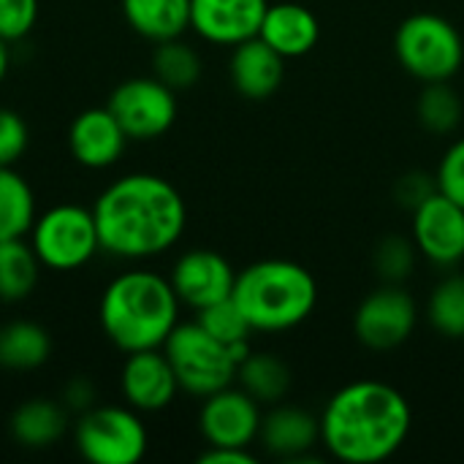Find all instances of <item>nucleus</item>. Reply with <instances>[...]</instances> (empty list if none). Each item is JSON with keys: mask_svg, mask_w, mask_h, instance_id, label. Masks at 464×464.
<instances>
[{"mask_svg": "<svg viewBox=\"0 0 464 464\" xmlns=\"http://www.w3.org/2000/svg\"><path fill=\"white\" fill-rule=\"evenodd\" d=\"M196 321L223 345H239V343H250L253 326L247 324L245 313L239 310V304L228 296L223 302H215L204 310L196 313Z\"/></svg>", "mask_w": 464, "mask_h": 464, "instance_id": "c85d7f7f", "label": "nucleus"}, {"mask_svg": "<svg viewBox=\"0 0 464 464\" xmlns=\"http://www.w3.org/2000/svg\"><path fill=\"white\" fill-rule=\"evenodd\" d=\"M438 190L464 209V139L454 141L438 166Z\"/></svg>", "mask_w": 464, "mask_h": 464, "instance_id": "473e14b6", "label": "nucleus"}, {"mask_svg": "<svg viewBox=\"0 0 464 464\" xmlns=\"http://www.w3.org/2000/svg\"><path fill=\"white\" fill-rule=\"evenodd\" d=\"M258 443L272 457L299 462L321 443V419L299 405H285L283 400L261 413Z\"/></svg>", "mask_w": 464, "mask_h": 464, "instance_id": "f3484780", "label": "nucleus"}, {"mask_svg": "<svg viewBox=\"0 0 464 464\" xmlns=\"http://www.w3.org/2000/svg\"><path fill=\"white\" fill-rule=\"evenodd\" d=\"M8 65H11V54H8V41L0 38V84L8 76Z\"/></svg>", "mask_w": 464, "mask_h": 464, "instance_id": "e433bc0d", "label": "nucleus"}, {"mask_svg": "<svg viewBox=\"0 0 464 464\" xmlns=\"http://www.w3.org/2000/svg\"><path fill=\"white\" fill-rule=\"evenodd\" d=\"M400 65L419 82H449L464 63L459 30L440 14L419 11L402 19L394 35Z\"/></svg>", "mask_w": 464, "mask_h": 464, "instance_id": "39448f33", "label": "nucleus"}, {"mask_svg": "<svg viewBox=\"0 0 464 464\" xmlns=\"http://www.w3.org/2000/svg\"><path fill=\"white\" fill-rule=\"evenodd\" d=\"M27 122L14 109L0 106V166H16V160L27 152Z\"/></svg>", "mask_w": 464, "mask_h": 464, "instance_id": "2f4dec72", "label": "nucleus"}, {"mask_svg": "<svg viewBox=\"0 0 464 464\" xmlns=\"http://www.w3.org/2000/svg\"><path fill=\"white\" fill-rule=\"evenodd\" d=\"M8 430L22 449H49L68 430V408L54 400H27L14 411Z\"/></svg>", "mask_w": 464, "mask_h": 464, "instance_id": "412c9836", "label": "nucleus"}, {"mask_svg": "<svg viewBox=\"0 0 464 464\" xmlns=\"http://www.w3.org/2000/svg\"><path fill=\"white\" fill-rule=\"evenodd\" d=\"M79 457L92 464H136L147 454V427L130 405H92L73 427Z\"/></svg>", "mask_w": 464, "mask_h": 464, "instance_id": "6e6552de", "label": "nucleus"}, {"mask_svg": "<svg viewBox=\"0 0 464 464\" xmlns=\"http://www.w3.org/2000/svg\"><path fill=\"white\" fill-rule=\"evenodd\" d=\"M101 250L122 261H144L171 250L188 223L179 190L147 171L109 182L92 204Z\"/></svg>", "mask_w": 464, "mask_h": 464, "instance_id": "f257e3e1", "label": "nucleus"}, {"mask_svg": "<svg viewBox=\"0 0 464 464\" xmlns=\"http://www.w3.org/2000/svg\"><path fill=\"white\" fill-rule=\"evenodd\" d=\"M419 120L430 133H451L462 120V98L449 82H430L419 98Z\"/></svg>", "mask_w": 464, "mask_h": 464, "instance_id": "cd10ccee", "label": "nucleus"}, {"mask_svg": "<svg viewBox=\"0 0 464 464\" xmlns=\"http://www.w3.org/2000/svg\"><path fill=\"white\" fill-rule=\"evenodd\" d=\"M261 427V405L245 389H220L204 397L198 413V430L207 446H228V449H250L258 440Z\"/></svg>", "mask_w": 464, "mask_h": 464, "instance_id": "f8f14e48", "label": "nucleus"}, {"mask_svg": "<svg viewBox=\"0 0 464 464\" xmlns=\"http://www.w3.org/2000/svg\"><path fill=\"white\" fill-rule=\"evenodd\" d=\"M52 353V340L44 326L33 321H8L0 326V367L3 370H38Z\"/></svg>", "mask_w": 464, "mask_h": 464, "instance_id": "5701e85b", "label": "nucleus"}, {"mask_svg": "<svg viewBox=\"0 0 464 464\" xmlns=\"http://www.w3.org/2000/svg\"><path fill=\"white\" fill-rule=\"evenodd\" d=\"M179 296L171 280L150 269L117 275L101 296L98 318L109 343L122 353L163 348L179 324Z\"/></svg>", "mask_w": 464, "mask_h": 464, "instance_id": "7ed1b4c3", "label": "nucleus"}, {"mask_svg": "<svg viewBox=\"0 0 464 464\" xmlns=\"http://www.w3.org/2000/svg\"><path fill=\"white\" fill-rule=\"evenodd\" d=\"M63 405L73 413H84L95 405V386L87 378H73L63 389Z\"/></svg>", "mask_w": 464, "mask_h": 464, "instance_id": "f704fd0d", "label": "nucleus"}, {"mask_svg": "<svg viewBox=\"0 0 464 464\" xmlns=\"http://www.w3.org/2000/svg\"><path fill=\"white\" fill-rule=\"evenodd\" d=\"M228 73L234 90L247 101L272 98L285 76V57L275 52L261 35L247 38L234 46L228 60Z\"/></svg>", "mask_w": 464, "mask_h": 464, "instance_id": "a211bd4d", "label": "nucleus"}, {"mask_svg": "<svg viewBox=\"0 0 464 464\" xmlns=\"http://www.w3.org/2000/svg\"><path fill=\"white\" fill-rule=\"evenodd\" d=\"M427 318L432 329L449 340L464 337V275L443 277L427 302Z\"/></svg>", "mask_w": 464, "mask_h": 464, "instance_id": "bb28decb", "label": "nucleus"}, {"mask_svg": "<svg viewBox=\"0 0 464 464\" xmlns=\"http://www.w3.org/2000/svg\"><path fill=\"white\" fill-rule=\"evenodd\" d=\"M201 71H204L201 54L190 44H185L182 38H171V41L155 44V52H152V76H158L174 92L193 87L201 79Z\"/></svg>", "mask_w": 464, "mask_h": 464, "instance_id": "a878e982", "label": "nucleus"}, {"mask_svg": "<svg viewBox=\"0 0 464 464\" xmlns=\"http://www.w3.org/2000/svg\"><path fill=\"white\" fill-rule=\"evenodd\" d=\"M111 114L130 141H152L171 130L177 120V92L158 76H133L109 95Z\"/></svg>", "mask_w": 464, "mask_h": 464, "instance_id": "1a4fd4ad", "label": "nucleus"}, {"mask_svg": "<svg viewBox=\"0 0 464 464\" xmlns=\"http://www.w3.org/2000/svg\"><path fill=\"white\" fill-rule=\"evenodd\" d=\"M41 277V261L24 237L0 239V302L27 299Z\"/></svg>", "mask_w": 464, "mask_h": 464, "instance_id": "b1692460", "label": "nucleus"}, {"mask_svg": "<svg viewBox=\"0 0 464 464\" xmlns=\"http://www.w3.org/2000/svg\"><path fill=\"white\" fill-rule=\"evenodd\" d=\"M411 421V405L402 392L381 381H356L326 402L321 443L340 462H386L405 446Z\"/></svg>", "mask_w": 464, "mask_h": 464, "instance_id": "f03ea898", "label": "nucleus"}, {"mask_svg": "<svg viewBox=\"0 0 464 464\" xmlns=\"http://www.w3.org/2000/svg\"><path fill=\"white\" fill-rule=\"evenodd\" d=\"M128 141L130 139L125 136L122 125L117 122L109 106L79 111L68 128V150L73 160L92 171L111 169L122 158Z\"/></svg>", "mask_w": 464, "mask_h": 464, "instance_id": "dca6fc26", "label": "nucleus"}, {"mask_svg": "<svg viewBox=\"0 0 464 464\" xmlns=\"http://www.w3.org/2000/svg\"><path fill=\"white\" fill-rule=\"evenodd\" d=\"M30 247L44 269L73 272L87 266L101 250L92 209L82 204H54L41 212L30 228Z\"/></svg>", "mask_w": 464, "mask_h": 464, "instance_id": "423d86ee", "label": "nucleus"}, {"mask_svg": "<svg viewBox=\"0 0 464 464\" xmlns=\"http://www.w3.org/2000/svg\"><path fill=\"white\" fill-rule=\"evenodd\" d=\"M201 464H256V457L247 449H228V446H209L201 457Z\"/></svg>", "mask_w": 464, "mask_h": 464, "instance_id": "c9c22d12", "label": "nucleus"}, {"mask_svg": "<svg viewBox=\"0 0 464 464\" xmlns=\"http://www.w3.org/2000/svg\"><path fill=\"white\" fill-rule=\"evenodd\" d=\"M269 0H190V30L218 46H237L261 33Z\"/></svg>", "mask_w": 464, "mask_h": 464, "instance_id": "2eb2a0df", "label": "nucleus"}, {"mask_svg": "<svg viewBox=\"0 0 464 464\" xmlns=\"http://www.w3.org/2000/svg\"><path fill=\"white\" fill-rule=\"evenodd\" d=\"M416 253H419V247L413 239L392 234V237L381 239L375 247V272L386 283L400 285L405 277H411V272L416 266Z\"/></svg>", "mask_w": 464, "mask_h": 464, "instance_id": "c756f323", "label": "nucleus"}, {"mask_svg": "<svg viewBox=\"0 0 464 464\" xmlns=\"http://www.w3.org/2000/svg\"><path fill=\"white\" fill-rule=\"evenodd\" d=\"M169 280L179 302L198 313L234 294L237 272L226 261V256L207 250V247H196V250L182 253L174 261Z\"/></svg>", "mask_w": 464, "mask_h": 464, "instance_id": "ddd939ff", "label": "nucleus"}, {"mask_svg": "<svg viewBox=\"0 0 464 464\" xmlns=\"http://www.w3.org/2000/svg\"><path fill=\"white\" fill-rule=\"evenodd\" d=\"M35 196L14 166H0V239L27 237L35 223Z\"/></svg>", "mask_w": 464, "mask_h": 464, "instance_id": "393cba45", "label": "nucleus"}, {"mask_svg": "<svg viewBox=\"0 0 464 464\" xmlns=\"http://www.w3.org/2000/svg\"><path fill=\"white\" fill-rule=\"evenodd\" d=\"M120 392L125 405L139 413H158L169 408L179 392V381L163 348L128 353L120 372Z\"/></svg>", "mask_w": 464, "mask_h": 464, "instance_id": "4468645a", "label": "nucleus"}, {"mask_svg": "<svg viewBox=\"0 0 464 464\" xmlns=\"http://www.w3.org/2000/svg\"><path fill=\"white\" fill-rule=\"evenodd\" d=\"M258 35L285 60H296L315 49L321 24L318 16L302 3H269Z\"/></svg>", "mask_w": 464, "mask_h": 464, "instance_id": "6ab92c4d", "label": "nucleus"}, {"mask_svg": "<svg viewBox=\"0 0 464 464\" xmlns=\"http://www.w3.org/2000/svg\"><path fill=\"white\" fill-rule=\"evenodd\" d=\"M38 0H0V38L14 44L33 33L38 22Z\"/></svg>", "mask_w": 464, "mask_h": 464, "instance_id": "7c9ffc66", "label": "nucleus"}, {"mask_svg": "<svg viewBox=\"0 0 464 464\" xmlns=\"http://www.w3.org/2000/svg\"><path fill=\"white\" fill-rule=\"evenodd\" d=\"M413 242L419 253L440 266L451 269L464 261V209L449 196L435 190L413 209Z\"/></svg>", "mask_w": 464, "mask_h": 464, "instance_id": "9b49d317", "label": "nucleus"}, {"mask_svg": "<svg viewBox=\"0 0 464 464\" xmlns=\"http://www.w3.org/2000/svg\"><path fill=\"white\" fill-rule=\"evenodd\" d=\"M435 190H438V182L430 179L427 174H405V177L400 179V185H397V198H400V204H405V207L413 212V209H416L421 201H427Z\"/></svg>", "mask_w": 464, "mask_h": 464, "instance_id": "72a5a7b5", "label": "nucleus"}, {"mask_svg": "<svg viewBox=\"0 0 464 464\" xmlns=\"http://www.w3.org/2000/svg\"><path fill=\"white\" fill-rule=\"evenodd\" d=\"M237 383L258 405H277V402H283L288 397V392L294 386V372L280 356L253 351L237 367Z\"/></svg>", "mask_w": 464, "mask_h": 464, "instance_id": "4be33fe9", "label": "nucleus"}, {"mask_svg": "<svg viewBox=\"0 0 464 464\" xmlns=\"http://www.w3.org/2000/svg\"><path fill=\"white\" fill-rule=\"evenodd\" d=\"M416 324L419 307L413 296L394 283H386L383 288L364 296L353 315L356 340L370 351H394L405 345Z\"/></svg>", "mask_w": 464, "mask_h": 464, "instance_id": "9d476101", "label": "nucleus"}, {"mask_svg": "<svg viewBox=\"0 0 464 464\" xmlns=\"http://www.w3.org/2000/svg\"><path fill=\"white\" fill-rule=\"evenodd\" d=\"M122 16L133 33L160 44L190 30V0H122Z\"/></svg>", "mask_w": 464, "mask_h": 464, "instance_id": "aec40b11", "label": "nucleus"}, {"mask_svg": "<svg viewBox=\"0 0 464 464\" xmlns=\"http://www.w3.org/2000/svg\"><path fill=\"white\" fill-rule=\"evenodd\" d=\"M231 299L253 332H288L304 324L318 304V283L310 269L285 258L256 261L237 275Z\"/></svg>", "mask_w": 464, "mask_h": 464, "instance_id": "20e7f679", "label": "nucleus"}, {"mask_svg": "<svg viewBox=\"0 0 464 464\" xmlns=\"http://www.w3.org/2000/svg\"><path fill=\"white\" fill-rule=\"evenodd\" d=\"M163 353L174 367L179 389L193 397H209L237 381V362L220 340L198 321L177 324L163 343Z\"/></svg>", "mask_w": 464, "mask_h": 464, "instance_id": "0eeeda50", "label": "nucleus"}]
</instances>
